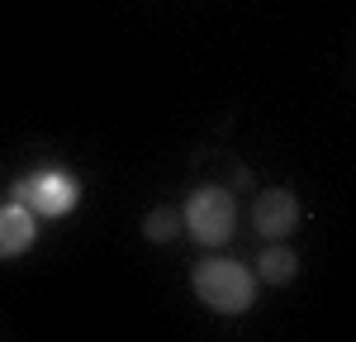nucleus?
I'll use <instances>...</instances> for the list:
<instances>
[{
	"instance_id": "f257e3e1",
	"label": "nucleus",
	"mask_w": 356,
	"mask_h": 342,
	"mask_svg": "<svg viewBox=\"0 0 356 342\" xmlns=\"http://www.w3.org/2000/svg\"><path fill=\"white\" fill-rule=\"evenodd\" d=\"M195 295H200L209 309H219V314H243L257 290H252L247 266L214 256V261H200V266H195Z\"/></svg>"
},
{
	"instance_id": "f03ea898",
	"label": "nucleus",
	"mask_w": 356,
	"mask_h": 342,
	"mask_svg": "<svg viewBox=\"0 0 356 342\" xmlns=\"http://www.w3.org/2000/svg\"><path fill=\"white\" fill-rule=\"evenodd\" d=\"M233 224H238V214H233V195H228V190H219V186L195 190L191 204H186V228H191L204 247L228 243V238H233Z\"/></svg>"
},
{
	"instance_id": "7ed1b4c3",
	"label": "nucleus",
	"mask_w": 356,
	"mask_h": 342,
	"mask_svg": "<svg viewBox=\"0 0 356 342\" xmlns=\"http://www.w3.org/2000/svg\"><path fill=\"white\" fill-rule=\"evenodd\" d=\"M76 181L67 176V171H33L24 181H15V200L29 204L33 214H48V219H62V214H72V204H76Z\"/></svg>"
},
{
	"instance_id": "20e7f679",
	"label": "nucleus",
	"mask_w": 356,
	"mask_h": 342,
	"mask_svg": "<svg viewBox=\"0 0 356 342\" xmlns=\"http://www.w3.org/2000/svg\"><path fill=\"white\" fill-rule=\"evenodd\" d=\"M252 219H257V233L261 238H285L290 228L300 224V200L290 195V190H261L257 195V209H252Z\"/></svg>"
},
{
	"instance_id": "39448f33",
	"label": "nucleus",
	"mask_w": 356,
	"mask_h": 342,
	"mask_svg": "<svg viewBox=\"0 0 356 342\" xmlns=\"http://www.w3.org/2000/svg\"><path fill=\"white\" fill-rule=\"evenodd\" d=\"M33 243V209L29 204H5L0 209V256H19Z\"/></svg>"
},
{
	"instance_id": "423d86ee",
	"label": "nucleus",
	"mask_w": 356,
	"mask_h": 342,
	"mask_svg": "<svg viewBox=\"0 0 356 342\" xmlns=\"http://www.w3.org/2000/svg\"><path fill=\"white\" fill-rule=\"evenodd\" d=\"M295 271H300V256L290 252V247H266V252L257 256V276H261L266 285L295 281Z\"/></svg>"
},
{
	"instance_id": "0eeeda50",
	"label": "nucleus",
	"mask_w": 356,
	"mask_h": 342,
	"mask_svg": "<svg viewBox=\"0 0 356 342\" xmlns=\"http://www.w3.org/2000/svg\"><path fill=\"white\" fill-rule=\"evenodd\" d=\"M143 233H147L152 243H171V238L181 233V214L162 204V209H152V214H147V224H143Z\"/></svg>"
}]
</instances>
